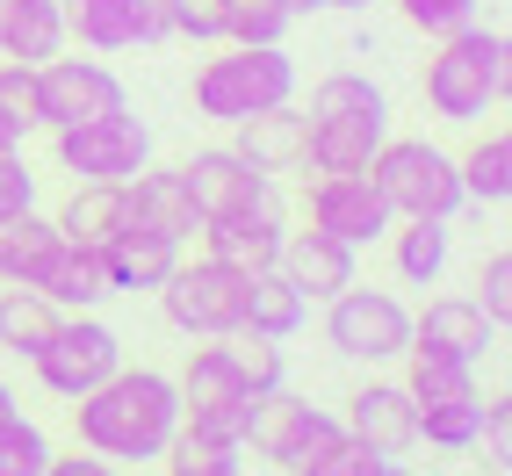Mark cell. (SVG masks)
I'll return each instance as SVG.
<instances>
[{
  "label": "cell",
  "mask_w": 512,
  "mask_h": 476,
  "mask_svg": "<svg viewBox=\"0 0 512 476\" xmlns=\"http://www.w3.org/2000/svg\"><path fill=\"white\" fill-rule=\"evenodd\" d=\"M73 433L80 448L101 462H159L166 440L181 433V390L166 368H116L109 383H94L87 397H73Z\"/></svg>",
  "instance_id": "cell-1"
},
{
  "label": "cell",
  "mask_w": 512,
  "mask_h": 476,
  "mask_svg": "<svg viewBox=\"0 0 512 476\" xmlns=\"http://www.w3.org/2000/svg\"><path fill=\"white\" fill-rule=\"evenodd\" d=\"M512 94V37L491 22H469L455 37H440L426 58V109L440 123H484Z\"/></svg>",
  "instance_id": "cell-2"
},
{
  "label": "cell",
  "mask_w": 512,
  "mask_h": 476,
  "mask_svg": "<svg viewBox=\"0 0 512 476\" xmlns=\"http://www.w3.org/2000/svg\"><path fill=\"white\" fill-rule=\"evenodd\" d=\"M217 58L195 65V116L202 123H246L260 109L296 101V58L282 44H210Z\"/></svg>",
  "instance_id": "cell-3"
},
{
  "label": "cell",
  "mask_w": 512,
  "mask_h": 476,
  "mask_svg": "<svg viewBox=\"0 0 512 476\" xmlns=\"http://www.w3.org/2000/svg\"><path fill=\"white\" fill-rule=\"evenodd\" d=\"M368 181L383 188L390 217H440V224H455L469 210L455 152L433 145V138H383V152L368 159Z\"/></svg>",
  "instance_id": "cell-4"
},
{
  "label": "cell",
  "mask_w": 512,
  "mask_h": 476,
  "mask_svg": "<svg viewBox=\"0 0 512 476\" xmlns=\"http://www.w3.org/2000/svg\"><path fill=\"white\" fill-rule=\"evenodd\" d=\"M29 368H37V383L51 397L73 404V397H87L94 383H109L123 368V332L109 318H94V311H58L51 339L29 354Z\"/></svg>",
  "instance_id": "cell-5"
},
{
  "label": "cell",
  "mask_w": 512,
  "mask_h": 476,
  "mask_svg": "<svg viewBox=\"0 0 512 476\" xmlns=\"http://www.w3.org/2000/svg\"><path fill=\"white\" fill-rule=\"evenodd\" d=\"M152 296H159V311H166L174 332H188V339H231L238 311H246V275L202 253V260H174V275H166Z\"/></svg>",
  "instance_id": "cell-6"
},
{
  "label": "cell",
  "mask_w": 512,
  "mask_h": 476,
  "mask_svg": "<svg viewBox=\"0 0 512 476\" xmlns=\"http://www.w3.org/2000/svg\"><path fill=\"white\" fill-rule=\"evenodd\" d=\"M325 339H332V354H347L361 368L404 361V347H412V303L390 296V289L347 282V289L325 303Z\"/></svg>",
  "instance_id": "cell-7"
},
{
  "label": "cell",
  "mask_w": 512,
  "mask_h": 476,
  "mask_svg": "<svg viewBox=\"0 0 512 476\" xmlns=\"http://www.w3.org/2000/svg\"><path fill=\"white\" fill-rule=\"evenodd\" d=\"M339 433H347V426H339V412H325V404L296 397V390L282 383V390H267V397L253 404V433H246V448H253L260 462H275L282 476H303Z\"/></svg>",
  "instance_id": "cell-8"
},
{
  "label": "cell",
  "mask_w": 512,
  "mask_h": 476,
  "mask_svg": "<svg viewBox=\"0 0 512 476\" xmlns=\"http://www.w3.org/2000/svg\"><path fill=\"white\" fill-rule=\"evenodd\" d=\"M51 152H58V174H73V181H130L138 166H152V130L130 109H116V116L51 130Z\"/></svg>",
  "instance_id": "cell-9"
},
{
  "label": "cell",
  "mask_w": 512,
  "mask_h": 476,
  "mask_svg": "<svg viewBox=\"0 0 512 476\" xmlns=\"http://www.w3.org/2000/svg\"><path fill=\"white\" fill-rule=\"evenodd\" d=\"M116 109H130L116 65H101V58H65V51L37 65V130H65V123L116 116Z\"/></svg>",
  "instance_id": "cell-10"
},
{
  "label": "cell",
  "mask_w": 512,
  "mask_h": 476,
  "mask_svg": "<svg viewBox=\"0 0 512 476\" xmlns=\"http://www.w3.org/2000/svg\"><path fill=\"white\" fill-rule=\"evenodd\" d=\"M303 210H311L318 231L347 238L354 253L375 246V238L397 224V217H390V202H383V188H375L368 174H318L311 188H303Z\"/></svg>",
  "instance_id": "cell-11"
},
{
  "label": "cell",
  "mask_w": 512,
  "mask_h": 476,
  "mask_svg": "<svg viewBox=\"0 0 512 476\" xmlns=\"http://www.w3.org/2000/svg\"><path fill=\"white\" fill-rule=\"evenodd\" d=\"M181 181H188V195H195L202 217L253 210V202L275 195V174H260V166L238 152V145H202L195 159H181Z\"/></svg>",
  "instance_id": "cell-12"
},
{
  "label": "cell",
  "mask_w": 512,
  "mask_h": 476,
  "mask_svg": "<svg viewBox=\"0 0 512 476\" xmlns=\"http://www.w3.org/2000/svg\"><path fill=\"white\" fill-rule=\"evenodd\" d=\"M202 253L210 260H224V267H238V275H260V267H275L282 260V238H289V224H282V210H275V195L267 202H253V210H224V217H202Z\"/></svg>",
  "instance_id": "cell-13"
},
{
  "label": "cell",
  "mask_w": 512,
  "mask_h": 476,
  "mask_svg": "<svg viewBox=\"0 0 512 476\" xmlns=\"http://www.w3.org/2000/svg\"><path fill=\"white\" fill-rule=\"evenodd\" d=\"M339 426H347L354 440H368V448H383V455H412L419 448V404H412V390L390 383V376L361 383L347 397V419H339Z\"/></svg>",
  "instance_id": "cell-14"
},
{
  "label": "cell",
  "mask_w": 512,
  "mask_h": 476,
  "mask_svg": "<svg viewBox=\"0 0 512 476\" xmlns=\"http://www.w3.org/2000/svg\"><path fill=\"white\" fill-rule=\"evenodd\" d=\"M383 138H390V116H311L303 123V166H318V174H368Z\"/></svg>",
  "instance_id": "cell-15"
},
{
  "label": "cell",
  "mask_w": 512,
  "mask_h": 476,
  "mask_svg": "<svg viewBox=\"0 0 512 476\" xmlns=\"http://www.w3.org/2000/svg\"><path fill=\"white\" fill-rule=\"evenodd\" d=\"M275 267H282V275L311 296V303H332L347 282H361V275H354V246H347V238H332V231H318V224H311V231H289Z\"/></svg>",
  "instance_id": "cell-16"
},
{
  "label": "cell",
  "mask_w": 512,
  "mask_h": 476,
  "mask_svg": "<svg viewBox=\"0 0 512 476\" xmlns=\"http://www.w3.org/2000/svg\"><path fill=\"white\" fill-rule=\"evenodd\" d=\"M174 260H181V238H166L152 224L130 217L109 246H101V267H109V289L116 296H138V289H159L166 275H174Z\"/></svg>",
  "instance_id": "cell-17"
},
{
  "label": "cell",
  "mask_w": 512,
  "mask_h": 476,
  "mask_svg": "<svg viewBox=\"0 0 512 476\" xmlns=\"http://www.w3.org/2000/svg\"><path fill=\"white\" fill-rule=\"evenodd\" d=\"M123 195H130V217L166 231V238H181V246L202 231V210H195V195L181 181V166H138V174L123 181Z\"/></svg>",
  "instance_id": "cell-18"
},
{
  "label": "cell",
  "mask_w": 512,
  "mask_h": 476,
  "mask_svg": "<svg viewBox=\"0 0 512 476\" xmlns=\"http://www.w3.org/2000/svg\"><path fill=\"white\" fill-rule=\"evenodd\" d=\"M58 238L65 246H87V253H101L109 238L130 224V195H123V181H73V195L58 202Z\"/></svg>",
  "instance_id": "cell-19"
},
{
  "label": "cell",
  "mask_w": 512,
  "mask_h": 476,
  "mask_svg": "<svg viewBox=\"0 0 512 476\" xmlns=\"http://www.w3.org/2000/svg\"><path fill=\"white\" fill-rule=\"evenodd\" d=\"M29 289H37L51 311H94V303H109V267H101V253L87 246H58L37 275H29Z\"/></svg>",
  "instance_id": "cell-20"
},
{
  "label": "cell",
  "mask_w": 512,
  "mask_h": 476,
  "mask_svg": "<svg viewBox=\"0 0 512 476\" xmlns=\"http://www.w3.org/2000/svg\"><path fill=\"white\" fill-rule=\"evenodd\" d=\"M412 339H419V347H448V354H462V361H484L505 332L476 311L469 296H433L426 311L412 318Z\"/></svg>",
  "instance_id": "cell-21"
},
{
  "label": "cell",
  "mask_w": 512,
  "mask_h": 476,
  "mask_svg": "<svg viewBox=\"0 0 512 476\" xmlns=\"http://www.w3.org/2000/svg\"><path fill=\"white\" fill-rule=\"evenodd\" d=\"M303 318H311V296H303L282 267L246 275V311H238V332H253V339H296Z\"/></svg>",
  "instance_id": "cell-22"
},
{
  "label": "cell",
  "mask_w": 512,
  "mask_h": 476,
  "mask_svg": "<svg viewBox=\"0 0 512 476\" xmlns=\"http://www.w3.org/2000/svg\"><path fill=\"white\" fill-rule=\"evenodd\" d=\"M65 44V8L58 0H0V58H22V65H44Z\"/></svg>",
  "instance_id": "cell-23"
},
{
  "label": "cell",
  "mask_w": 512,
  "mask_h": 476,
  "mask_svg": "<svg viewBox=\"0 0 512 476\" xmlns=\"http://www.w3.org/2000/svg\"><path fill=\"white\" fill-rule=\"evenodd\" d=\"M383 238H390V267H397V282H404V289H433L440 275H448V246H455V231L440 224V217H397Z\"/></svg>",
  "instance_id": "cell-24"
},
{
  "label": "cell",
  "mask_w": 512,
  "mask_h": 476,
  "mask_svg": "<svg viewBox=\"0 0 512 476\" xmlns=\"http://www.w3.org/2000/svg\"><path fill=\"white\" fill-rule=\"evenodd\" d=\"M303 123H311V116H303L296 101H282V109H260L246 123H231L238 130L231 145L246 152L260 174H289V166H303Z\"/></svg>",
  "instance_id": "cell-25"
},
{
  "label": "cell",
  "mask_w": 512,
  "mask_h": 476,
  "mask_svg": "<svg viewBox=\"0 0 512 476\" xmlns=\"http://www.w3.org/2000/svg\"><path fill=\"white\" fill-rule=\"evenodd\" d=\"M174 390H181V412H195V404H231V397H253L231 339H202V347H188V361H181Z\"/></svg>",
  "instance_id": "cell-26"
},
{
  "label": "cell",
  "mask_w": 512,
  "mask_h": 476,
  "mask_svg": "<svg viewBox=\"0 0 512 476\" xmlns=\"http://www.w3.org/2000/svg\"><path fill=\"white\" fill-rule=\"evenodd\" d=\"M455 174H462V195L476 210H505L512 202V138L505 130H484L455 152Z\"/></svg>",
  "instance_id": "cell-27"
},
{
  "label": "cell",
  "mask_w": 512,
  "mask_h": 476,
  "mask_svg": "<svg viewBox=\"0 0 512 476\" xmlns=\"http://www.w3.org/2000/svg\"><path fill=\"white\" fill-rule=\"evenodd\" d=\"M65 246L58 224L44 210H22V217H0V289H29V275Z\"/></svg>",
  "instance_id": "cell-28"
},
{
  "label": "cell",
  "mask_w": 512,
  "mask_h": 476,
  "mask_svg": "<svg viewBox=\"0 0 512 476\" xmlns=\"http://www.w3.org/2000/svg\"><path fill=\"white\" fill-rule=\"evenodd\" d=\"M404 390H412V404H440V397H469L476 390V361L448 354V347H404Z\"/></svg>",
  "instance_id": "cell-29"
},
{
  "label": "cell",
  "mask_w": 512,
  "mask_h": 476,
  "mask_svg": "<svg viewBox=\"0 0 512 476\" xmlns=\"http://www.w3.org/2000/svg\"><path fill=\"white\" fill-rule=\"evenodd\" d=\"M65 8V37L87 51H138V15L130 0H58Z\"/></svg>",
  "instance_id": "cell-30"
},
{
  "label": "cell",
  "mask_w": 512,
  "mask_h": 476,
  "mask_svg": "<svg viewBox=\"0 0 512 476\" xmlns=\"http://www.w3.org/2000/svg\"><path fill=\"white\" fill-rule=\"evenodd\" d=\"M476 433H484V390L419 404V440H426V448H440V455H469Z\"/></svg>",
  "instance_id": "cell-31"
},
{
  "label": "cell",
  "mask_w": 512,
  "mask_h": 476,
  "mask_svg": "<svg viewBox=\"0 0 512 476\" xmlns=\"http://www.w3.org/2000/svg\"><path fill=\"white\" fill-rule=\"evenodd\" d=\"M51 325H58V311H51L37 289H8V296H0V347H8V354L29 361L51 339Z\"/></svg>",
  "instance_id": "cell-32"
},
{
  "label": "cell",
  "mask_w": 512,
  "mask_h": 476,
  "mask_svg": "<svg viewBox=\"0 0 512 476\" xmlns=\"http://www.w3.org/2000/svg\"><path fill=\"white\" fill-rule=\"evenodd\" d=\"M166 476H246V448H224V440H202V433H174L159 455Z\"/></svg>",
  "instance_id": "cell-33"
},
{
  "label": "cell",
  "mask_w": 512,
  "mask_h": 476,
  "mask_svg": "<svg viewBox=\"0 0 512 476\" xmlns=\"http://www.w3.org/2000/svg\"><path fill=\"white\" fill-rule=\"evenodd\" d=\"M311 116H390V94L368 73H325L311 87Z\"/></svg>",
  "instance_id": "cell-34"
},
{
  "label": "cell",
  "mask_w": 512,
  "mask_h": 476,
  "mask_svg": "<svg viewBox=\"0 0 512 476\" xmlns=\"http://www.w3.org/2000/svg\"><path fill=\"white\" fill-rule=\"evenodd\" d=\"M217 8H224V44H282L296 29L282 0H217Z\"/></svg>",
  "instance_id": "cell-35"
},
{
  "label": "cell",
  "mask_w": 512,
  "mask_h": 476,
  "mask_svg": "<svg viewBox=\"0 0 512 476\" xmlns=\"http://www.w3.org/2000/svg\"><path fill=\"white\" fill-rule=\"evenodd\" d=\"M303 476H412V469H404V455H383V448H368V440L339 433Z\"/></svg>",
  "instance_id": "cell-36"
},
{
  "label": "cell",
  "mask_w": 512,
  "mask_h": 476,
  "mask_svg": "<svg viewBox=\"0 0 512 476\" xmlns=\"http://www.w3.org/2000/svg\"><path fill=\"white\" fill-rule=\"evenodd\" d=\"M51 455H58V448H51V433L29 419V412L0 419V476H44Z\"/></svg>",
  "instance_id": "cell-37"
},
{
  "label": "cell",
  "mask_w": 512,
  "mask_h": 476,
  "mask_svg": "<svg viewBox=\"0 0 512 476\" xmlns=\"http://www.w3.org/2000/svg\"><path fill=\"white\" fill-rule=\"evenodd\" d=\"M253 404H260V397L195 404V412H181V426H188V433H202V440H224V448H246V433H253Z\"/></svg>",
  "instance_id": "cell-38"
},
{
  "label": "cell",
  "mask_w": 512,
  "mask_h": 476,
  "mask_svg": "<svg viewBox=\"0 0 512 476\" xmlns=\"http://www.w3.org/2000/svg\"><path fill=\"white\" fill-rule=\"evenodd\" d=\"M469 303H476V311H484L498 332L512 325V253H505V246L484 253V267H476V296H469Z\"/></svg>",
  "instance_id": "cell-39"
},
{
  "label": "cell",
  "mask_w": 512,
  "mask_h": 476,
  "mask_svg": "<svg viewBox=\"0 0 512 476\" xmlns=\"http://www.w3.org/2000/svg\"><path fill=\"white\" fill-rule=\"evenodd\" d=\"M476 8H484V0H397V15L419 29V37H455V29H469L476 22Z\"/></svg>",
  "instance_id": "cell-40"
},
{
  "label": "cell",
  "mask_w": 512,
  "mask_h": 476,
  "mask_svg": "<svg viewBox=\"0 0 512 476\" xmlns=\"http://www.w3.org/2000/svg\"><path fill=\"white\" fill-rule=\"evenodd\" d=\"M0 116H8L22 138L37 130V65L22 58H0Z\"/></svg>",
  "instance_id": "cell-41"
},
{
  "label": "cell",
  "mask_w": 512,
  "mask_h": 476,
  "mask_svg": "<svg viewBox=\"0 0 512 476\" xmlns=\"http://www.w3.org/2000/svg\"><path fill=\"white\" fill-rule=\"evenodd\" d=\"M231 347H238V368H246V390L267 397V390H282V339H253V332H231Z\"/></svg>",
  "instance_id": "cell-42"
},
{
  "label": "cell",
  "mask_w": 512,
  "mask_h": 476,
  "mask_svg": "<svg viewBox=\"0 0 512 476\" xmlns=\"http://www.w3.org/2000/svg\"><path fill=\"white\" fill-rule=\"evenodd\" d=\"M37 166L22 159V145L15 152H0V217H22V210H37Z\"/></svg>",
  "instance_id": "cell-43"
},
{
  "label": "cell",
  "mask_w": 512,
  "mask_h": 476,
  "mask_svg": "<svg viewBox=\"0 0 512 476\" xmlns=\"http://www.w3.org/2000/svg\"><path fill=\"white\" fill-rule=\"evenodd\" d=\"M174 37L202 44V51L224 44V8H217V0H174Z\"/></svg>",
  "instance_id": "cell-44"
},
{
  "label": "cell",
  "mask_w": 512,
  "mask_h": 476,
  "mask_svg": "<svg viewBox=\"0 0 512 476\" xmlns=\"http://www.w3.org/2000/svg\"><path fill=\"white\" fill-rule=\"evenodd\" d=\"M476 448H491V469L512 462V390L484 397V433H476Z\"/></svg>",
  "instance_id": "cell-45"
},
{
  "label": "cell",
  "mask_w": 512,
  "mask_h": 476,
  "mask_svg": "<svg viewBox=\"0 0 512 476\" xmlns=\"http://www.w3.org/2000/svg\"><path fill=\"white\" fill-rule=\"evenodd\" d=\"M130 15H138V51L174 44V0H130Z\"/></svg>",
  "instance_id": "cell-46"
},
{
  "label": "cell",
  "mask_w": 512,
  "mask_h": 476,
  "mask_svg": "<svg viewBox=\"0 0 512 476\" xmlns=\"http://www.w3.org/2000/svg\"><path fill=\"white\" fill-rule=\"evenodd\" d=\"M44 476H123V469H116V462H101V455H87V448H73V455H51Z\"/></svg>",
  "instance_id": "cell-47"
},
{
  "label": "cell",
  "mask_w": 512,
  "mask_h": 476,
  "mask_svg": "<svg viewBox=\"0 0 512 476\" xmlns=\"http://www.w3.org/2000/svg\"><path fill=\"white\" fill-rule=\"evenodd\" d=\"M325 8H339V15H368V8H383V0H325Z\"/></svg>",
  "instance_id": "cell-48"
},
{
  "label": "cell",
  "mask_w": 512,
  "mask_h": 476,
  "mask_svg": "<svg viewBox=\"0 0 512 476\" xmlns=\"http://www.w3.org/2000/svg\"><path fill=\"white\" fill-rule=\"evenodd\" d=\"M22 412V397H15V383H0V419H15Z\"/></svg>",
  "instance_id": "cell-49"
},
{
  "label": "cell",
  "mask_w": 512,
  "mask_h": 476,
  "mask_svg": "<svg viewBox=\"0 0 512 476\" xmlns=\"http://www.w3.org/2000/svg\"><path fill=\"white\" fill-rule=\"evenodd\" d=\"M15 145H22V130H15L8 116H0V152H15Z\"/></svg>",
  "instance_id": "cell-50"
},
{
  "label": "cell",
  "mask_w": 512,
  "mask_h": 476,
  "mask_svg": "<svg viewBox=\"0 0 512 476\" xmlns=\"http://www.w3.org/2000/svg\"><path fill=\"white\" fill-rule=\"evenodd\" d=\"M491 476H505V469H491Z\"/></svg>",
  "instance_id": "cell-51"
}]
</instances>
